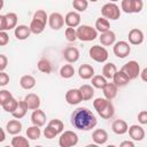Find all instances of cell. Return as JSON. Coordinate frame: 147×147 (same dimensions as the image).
Wrapping results in <instances>:
<instances>
[{"label":"cell","instance_id":"obj_1","mask_svg":"<svg viewBox=\"0 0 147 147\" xmlns=\"http://www.w3.org/2000/svg\"><path fill=\"white\" fill-rule=\"evenodd\" d=\"M71 125L80 131H90L95 127L98 119L95 115L86 107H78L76 108L70 116Z\"/></svg>","mask_w":147,"mask_h":147},{"label":"cell","instance_id":"obj_2","mask_svg":"<svg viewBox=\"0 0 147 147\" xmlns=\"http://www.w3.org/2000/svg\"><path fill=\"white\" fill-rule=\"evenodd\" d=\"M77 37L80 41H92L98 37V31L95 28H92L91 25H79L77 29Z\"/></svg>","mask_w":147,"mask_h":147},{"label":"cell","instance_id":"obj_3","mask_svg":"<svg viewBox=\"0 0 147 147\" xmlns=\"http://www.w3.org/2000/svg\"><path fill=\"white\" fill-rule=\"evenodd\" d=\"M88 55H90V57L93 60V61H95V62H98V63H103V62H106L107 60H108V51L106 49V47L105 46H100V45H94V46H92L91 48H90V51H88Z\"/></svg>","mask_w":147,"mask_h":147},{"label":"cell","instance_id":"obj_4","mask_svg":"<svg viewBox=\"0 0 147 147\" xmlns=\"http://www.w3.org/2000/svg\"><path fill=\"white\" fill-rule=\"evenodd\" d=\"M101 15L108 20L116 21L121 16V9L115 2H108L105 3L101 8Z\"/></svg>","mask_w":147,"mask_h":147},{"label":"cell","instance_id":"obj_5","mask_svg":"<svg viewBox=\"0 0 147 147\" xmlns=\"http://www.w3.org/2000/svg\"><path fill=\"white\" fill-rule=\"evenodd\" d=\"M17 26V15L15 13H7L0 15V31H7Z\"/></svg>","mask_w":147,"mask_h":147},{"label":"cell","instance_id":"obj_6","mask_svg":"<svg viewBox=\"0 0 147 147\" xmlns=\"http://www.w3.org/2000/svg\"><path fill=\"white\" fill-rule=\"evenodd\" d=\"M78 144V136L76 132L67 130L61 133L59 138V145L61 147H72Z\"/></svg>","mask_w":147,"mask_h":147},{"label":"cell","instance_id":"obj_7","mask_svg":"<svg viewBox=\"0 0 147 147\" xmlns=\"http://www.w3.org/2000/svg\"><path fill=\"white\" fill-rule=\"evenodd\" d=\"M113 52H114V54H115L118 59H124V57H126V56L130 54V52H131L130 42L124 41V40L116 41V42L113 45Z\"/></svg>","mask_w":147,"mask_h":147},{"label":"cell","instance_id":"obj_8","mask_svg":"<svg viewBox=\"0 0 147 147\" xmlns=\"http://www.w3.org/2000/svg\"><path fill=\"white\" fill-rule=\"evenodd\" d=\"M122 71H124L129 78L132 80V79H136L138 78V76H140V65L137 61L132 60V61H129L126 62L122 68H121Z\"/></svg>","mask_w":147,"mask_h":147},{"label":"cell","instance_id":"obj_9","mask_svg":"<svg viewBox=\"0 0 147 147\" xmlns=\"http://www.w3.org/2000/svg\"><path fill=\"white\" fill-rule=\"evenodd\" d=\"M65 24L64 22V17L62 16V14L54 11L48 16V25L52 30H60L63 28V25Z\"/></svg>","mask_w":147,"mask_h":147},{"label":"cell","instance_id":"obj_10","mask_svg":"<svg viewBox=\"0 0 147 147\" xmlns=\"http://www.w3.org/2000/svg\"><path fill=\"white\" fill-rule=\"evenodd\" d=\"M65 101L71 106H76V105L80 103L83 101V98H82V93H80L79 88L68 90L65 93Z\"/></svg>","mask_w":147,"mask_h":147},{"label":"cell","instance_id":"obj_11","mask_svg":"<svg viewBox=\"0 0 147 147\" xmlns=\"http://www.w3.org/2000/svg\"><path fill=\"white\" fill-rule=\"evenodd\" d=\"M127 132L133 141H141L145 138V130L142 129V126L138 124H132L131 126H129Z\"/></svg>","mask_w":147,"mask_h":147},{"label":"cell","instance_id":"obj_12","mask_svg":"<svg viewBox=\"0 0 147 147\" xmlns=\"http://www.w3.org/2000/svg\"><path fill=\"white\" fill-rule=\"evenodd\" d=\"M127 39H129V42L131 45L138 46V45H140V44L144 42V32L140 29H137V28L131 29L129 31Z\"/></svg>","mask_w":147,"mask_h":147},{"label":"cell","instance_id":"obj_13","mask_svg":"<svg viewBox=\"0 0 147 147\" xmlns=\"http://www.w3.org/2000/svg\"><path fill=\"white\" fill-rule=\"evenodd\" d=\"M79 51L78 48L74 47V46H69L67 48H64L63 51V59L68 62V63H75L79 60Z\"/></svg>","mask_w":147,"mask_h":147},{"label":"cell","instance_id":"obj_14","mask_svg":"<svg viewBox=\"0 0 147 147\" xmlns=\"http://www.w3.org/2000/svg\"><path fill=\"white\" fill-rule=\"evenodd\" d=\"M64 22H65L67 26L78 28L80 25V14L78 11H76V10L67 13V15L64 16Z\"/></svg>","mask_w":147,"mask_h":147},{"label":"cell","instance_id":"obj_15","mask_svg":"<svg viewBox=\"0 0 147 147\" xmlns=\"http://www.w3.org/2000/svg\"><path fill=\"white\" fill-rule=\"evenodd\" d=\"M23 100H24L26 107L29 108V110L38 109L40 107V103H41L39 95H37L36 93H29V94H26Z\"/></svg>","mask_w":147,"mask_h":147},{"label":"cell","instance_id":"obj_16","mask_svg":"<svg viewBox=\"0 0 147 147\" xmlns=\"http://www.w3.org/2000/svg\"><path fill=\"white\" fill-rule=\"evenodd\" d=\"M99 40H100V44L102 46H113L116 42V34L114 31L108 30L106 32L100 33Z\"/></svg>","mask_w":147,"mask_h":147},{"label":"cell","instance_id":"obj_17","mask_svg":"<svg viewBox=\"0 0 147 147\" xmlns=\"http://www.w3.org/2000/svg\"><path fill=\"white\" fill-rule=\"evenodd\" d=\"M92 139L95 145H105L108 141V133L103 129H96L92 132Z\"/></svg>","mask_w":147,"mask_h":147},{"label":"cell","instance_id":"obj_18","mask_svg":"<svg viewBox=\"0 0 147 147\" xmlns=\"http://www.w3.org/2000/svg\"><path fill=\"white\" fill-rule=\"evenodd\" d=\"M111 130H113V132L115 134L122 136V134H125L127 132L129 125H127V123L124 119H116L111 124Z\"/></svg>","mask_w":147,"mask_h":147},{"label":"cell","instance_id":"obj_19","mask_svg":"<svg viewBox=\"0 0 147 147\" xmlns=\"http://www.w3.org/2000/svg\"><path fill=\"white\" fill-rule=\"evenodd\" d=\"M14 34H15L16 39H18V40H25V39H28V38L30 37V34H31L30 26L24 25V24L17 25V26L14 29Z\"/></svg>","mask_w":147,"mask_h":147},{"label":"cell","instance_id":"obj_20","mask_svg":"<svg viewBox=\"0 0 147 147\" xmlns=\"http://www.w3.org/2000/svg\"><path fill=\"white\" fill-rule=\"evenodd\" d=\"M31 122H32V124L38 125L40 127L44 126L46 123V114L42 110H40L39 108L34 109L31 114Z\"/></svg>","mask_w":147,"mask_h":147},{"label":"cell","instance_id":"obj_21","mask_svg":"<svg viewBox=\"0 0 147 147\" xmlns=\"http://www.w3.org/2000/svg\"><path fill=\"white\" fill-rule=\"evenodd\" d=\"M111 80H113L118 87H124V86H126V85L129 84V82H130L131 79L129 78V76H127L124 71H122V70H117L116 74L114 75V77H113Z\"/></svg>","mask_w":147,"mask_h":147},{"label":"cell","instance_id":"obj_22","mask_svg":"<svg viewBox=\"0 0 147 147\" xmlns=\"http://www.w3.org/2000/svg\"><path fill=\"white\" fill-rule=\"evenodd\" d=\"M6 130L9 134H13V136H16L21 131H22V123L20 122V119L17 118H14V119H10L7 122L6 124Z\"/></svg>","mask_w":147,"mask_h":147},{"label":"cell","instance_id":"obj_23","mask_svg":"<svg viewBox=\"0 0 147 147\" xmlns=\"http://www.w3.org/2000/svg\"><path fill=\"white\" fill-rule=\"evenodd\" d=\"M78 75L82 79H91L93 76H94V68L91 65V64H82L79 68H78Z\"/></svg>","mask_w":147,"mask_h":147},{"label":"cell","instance_id":"obj_24","mask_svg":"<svg viewBox=\"0 0 147 147\" xmlns=\"http://www.w3.org/2000/svg\"><path fill=\"white\" fill-rule=\"evenodd\" d=\"M102 91H103V95H105V98H107L108 100H113V99H115L116 95H117L118 86H117L114 82H111V83H107V84L105 85V87L102 88Z\"/></svg>","mask_w":147,"mask_h":147},{"label":"cell","instance_id":"obj_25","mask_svg":"<svg viewBox=\"0 0 147 147\" xmlns=\"http://www.w3.org/2000/svg\"><path fill=\"white\" fill-rule=\"evenodd\" d=\"M20 86L26 91L32 90L36 86V78L31 75H24L20 79Z\"/></svg>","mask_w":147,"mask_h":147},{"label":"cell","instance_id":"obj_26","mask_svg":"<svg viewBox=\"0 0 147 147\" xmlns=\"http://www.w3.org/2000/svg\"><path fill=\"white\" fill-rule=\"evenodd\" d=\"M30 30H31V33L33 34H40L44 32L45 28H46V23L40 21V20H37V18H32L31 23H30Z\"/></svg>","mask_w":147,"mask_h":147},{"label":"cell","instance_id":"obj_27","mask_svg":"<svg viewBox=\"0 0 147 147\" xmlns=\"http://www.w3.org/2000/svg\"><path fill=\"white\" fill-rule=\"evenodd\" d=\"M79 91L82 93L83 101H88L94 96V87L88 84H84L79 87Z\"/></svg>","mask_w":147,"mask_h":147},{"label":"cell","instance_id":"obj_28","mask_svg":"<svg viewBox=\"0 0 147 147\" xmlns=\"http://www.w3.org/2000/svg\"><path fill=\"white\" fill-rule=\"evenodd\" d=\"M28 110H29V108L26 107L24 100L18 101V106H17V108L11 113V116H13L14 118L21 119V118H23V117L26 115V111H28Z\"/></svg>","mask_w":147,"mask_h":147},{"label":"cell","instance_id":"obj_29","mask_svg":"<svg viewBox=\"0 0 147 147\" xmlns=\"http://www.w3.org/2000/svg\"><path fill=\"white\" fill-rule=\"evenodd\" d=\"M98 32L102 33V32H106L108 30H110V23H109V20L106 18V17H99L96 21H95V26Z\"/></svg>","mask_w":147,"mask_h":147},{"label":"cell","instance_id":"obj_30","mask_svg":"<svg viewBox=\"0 0 147 147\" xmlns=\"http://www.w3.org/2000/svg\"><path fill=\"white\" fill-rule=\"evenodd\" d=\"M116 71H117V68L113 62H108L102 67V75L107 79H113V77L116 74Z\"/></svg>","mask_w":147,"mask_h":147},{"label":"cell","instance_id":"obj_31","mask_svg":"<svg viewBox=\"0 0 147 147\" xmlns=\"http://www.w3.org/2000/svg\"><path fill=\"white\" fill-rule=\"evenodd\" d=\"M114 114H115V107H114V105H113V102H111V100L108 102V105L98 114L101 118H103V119H109V118H111L113 116H114Z\"/></svg>","mask_w":147,"mask_h":147},{"label":"cell","instance_id":"obj_32","mask_svg":"<svg viewBox=\"0 0 147 147\" xmlns=\"http://www.w3.org/2000/svg\"><path fill=\"white\" fill-rule=\"evenodd\" d=\"M41 136V131H40V126L32 124L31 126H29L26 129V137L30 140H38Z\"/></svg>","mask_w":147,"mask_h":147},{"label":"cell","instance_id":"obj_33","mask_svg":"<svg viewBox=\"0 0 147 147\" xmlns=\"http://www.w3.org/2000/svg\"><path fill=\"white\" fill-rule=\"evenodd\" d=\"M91 83H92V86L94 88H100L102 90L105 87V85L108 83L107 82V78L103 76V75H94L92 78H91Z\"/></svg>","mask_w":147,"mask_h":147},{"label":"cell","instance_id":"obj_34","mask_svg":"<svg viewBox=\"0 0 147 147\" xmlns=\"http://www.w3.org/2000/svg\"><path fill=\"white\" fill-rule=\"evenodd\" d=\"M37 68L42 74H51L52 72V63L47 59H40L37 63Z\"/></svg>","mask_w":147,"mask_h":147},{"label":"cell","instance_id":"obj_35","mask_svg":"<svg viewBox=\"0 0 147 147\" xmlns=\"http://www.w3.org/2000/svg\"><path fill=\"white\" fill-rule=\"evenodd\" d=\"M74 75H75V68H74L72 64L68 63V64H64V65L61 67V69H60V76H61L62 78L69 79V78H71Z\"/></svg>","mask_w":147,"mask_h":147},{"label":"cell","instance_id":"obj_36","mask_svg":"<svg viewBox=\"0 0 147 147\" xmlns=\"http://www.w3.org/2000/svg\"><path fill=\"white\" fill-rule=\"evenodd\" d=\"M11 146L13 147H29L30 146V142L29 140L23 137V136H15L13 139H11Z\"/></svg>","mask_w":147,"mask_h":147},{"label":"cell","instance_id":"obj_37","mask_svg":"<svg viewBox=\"0 0 147 147\" xmlns=\"http://www.w3.org/2000/svg\"><path fill=\"white\" fill-rule=\"evenodd\" d=\"M17 106H18V101L13 96V98H10L8 101H6L5 103H2L1 105V107H2V109L5 110V111H7V113H13L16 108H17Z\"/></svg>","mask_w":147,"mask_h":147},{"label":"cell","instance_id":"obj_38","mask_svg":"<svg viewBox=\"0 0 147 147\" xmlns=\"http://www.w3.org/2000/svg\"><path fill=\"white\" fill-rule=\"evenodd\" d=\"M72 7L78 13H84L88 7V0H72Z\"/></svg>","mask_w":147,"mask_h":147},{"label":"cell","instance_id":"obj_39","mask_svg":"<svg viewBox=\"0 0 147 147\" xmlns=\"http://www.w3.org/2000/svg\"><path fill=\"white\" fill-rule=\"evenodd\" d=\"M109 101H110V100H108L107 98H96V99H94V101H93V107H94V109L96 110V113L99 114V113L108 105Z\"/></svg>","mask_w":147,"mask_h":147},{"label":"cell","instance_id":"obj_40","mask_svg":"<svg viewBox=\"0 0 147 147\" xmlns=\"http://www.w3.org/2000/svg\"><path fill=\"white\" fill-rule=\"evenodd\" d=\"M64 36H65V39L68 41H70V42H74V41H76L78 39V37H77V30L75 28H70V26H68L64 30Z\"/></svg>","mask_w":147,"mask_h":147},{"label":"cell","instance_id":"obj_41","mask_svg":"<svg viewBox=\"0 0 147 147\" xmlns=\"http://www.w3.org/2000/svg\"><path fill=\"white\" fill-rule=\"evenodd\" d=\"M48 125H51L52 127H54V129L57 131V133H59V134L63 132V129H64V124H63V122H62L61 119H59V118H54V119H51V121L48 122Z\"/></svg>","mask_w":147,"mask_h":147},{"label":"cell","instance_id":"obj_42","mask_svg":"<svg viewBox=\"0 0 147 147\" xmlns=\"http://www.w3.org/2000/svg\"><path fill=\"white\" fill-rule=\"evenodd\" d=\"M57 134H59L57 131H56L54 127H52L51 125H48V124H47V126L44 129V137H45L46 139H54Z\"/></svg>","mask_w":147,"mask_h":147},{"label":"cell","instance_id":"obj_43","mask_svg":"<svg viewBox=\"0 0 147 147\" xmlns=\"http://www.w3.org/2000/svg\"><path fill=\"white\" fill-rule=\"evenodd\" d=\"M32 18H37V20H40V21H42V22H45V23H48V15H47V13H46L45 10H42V9H38L37 11H34Z\"/></svg>","mask_w":147,"mask_h":147},{"label":"cell","instance_id":"obj_44","mask_svg":"<svg viewBox=\"0 0 147 147\" xmlns=\"http://www.w3.org/2000/svg\"><path fill=\"white\" fill-rule=\"evenodd\" d=\"M121 9L126 14H133L132 13V1L131 0H122L121 1Z\"/></svg>","mask_w":147,"mask_h":147},{"label":"cell","instance_id":"obj_45","mask_svg":"<svg viewBox=\"0 0 147 147\" xmlns=\"http://www.w3.org/2000/svg\"><path fill=\"white\" fill-rule=\"evenodd\" d=\"M132 1V13L138 14L144 8V1L142 0H131Z\"/></svg>","mask_w":147,"mask_h":147},{"label":"cell","instance_id":"obj_46","mask_svg":"<svg viewBox=\"0 0 147 147\" xmlns=\"http://www.w3.org/2000/svg\"><path fill=\"white\" fill-rule=\"evenodd\" d=\"M10 98H13V94H11L8 90H1V91H0V105L5 103V102L8 101Z\"/></svg>","mask_w":147,"mask_h":147},{"label":"cell","instance_id":"obj_47","mask_svg":"<svg viewBox=\"0 0 147 147\" xmlns=\"http://www.w3.org/2000/svg\"><path fill=\"white\" fill-rule=\"evenodd\" d=\"M9 41V36L6 31H0V46H6Z\"/></svg>","mask_w":147,"mask_h":147},{"label":"cell","instance_id":"obj_48","mask_svg":"<svg viewBox=\"0 0 147 147\" xmlns=\"http://www.w3.org/2000/svg\"><path fill=\"white\" fill-rule=\"evenodd\" d=\"M138 122L142 125L147 124V110H141L138 114Z\"/></svg>","mask_w":147,"mask_h":147},{"label":"cell","instance_id":"obj_49","mask_svg":"<svg viewBox=\"0 0 147 147\" xmlns=\"http://www.w3.org/2000/svg\"><path fill=\"white\" fill-rule=\"evenodd\" d=\"M9 83V76L5 71H0V86H6Z\"/></svg>","mask_w":147,"mask_h":147},{"label":"cell","instance_id":"obj_50","mask_svg":"<svg viewBox=\"0 0 147 147\" xmlns=\"http://www.w3.org/2000/svg\"><path fill=\"white\" fill-rule=\"evenodd\" d=\"M8 64V59L5 54H0V71H5Z\"/></svg>","mask_w":147,"mask_h":147},{"label":"cell","instance_id":"obj_51","mask_svg":"<svg viewBox=\"0 0 147 147\" xmlns=\"http://www.w3.org/2000/svg\"><path fill=\"white\" fill-rule=\"evenodd\" d=\"M121 147H134V142L133 141H130V140H125V141H122L119 144Z\"/></svg>","mask_w":147,"mask_h":147},{"label":"cell","instance_id":"obj_52","mask_svg":"<svg viewBox=\"0 0 147 147\" xmlns=\"http://www.w3.org/2000/svg\"><path fill=\"white\" fill-rule=\"evenodd\" d=\"M140 78H141L145 83H147V68H145V69H142V70L140 71Z\"/></svg>","mask_w":147,"mask_h":147},{"label":"cell","instance_id":"obj_53","mask_svg":"<svg viewBox=\"0 0 147 147\" xmlns=\"http://www.w3.org/2000/svg\"><path fill=\"white\" fill-rule=\"evenodd\" d=\"M5 139H6V133H5V130L2 129V130H1V138H0V142L5 141Z\"/></svg>","mask_w":147,"mask_h":147},{"label":"cell","instance_id":"obj_54","mask_svg":"<svg viewBox=\"0 0 147 147\" xmlns=\"http://www.w3.org/2000/svg\"><path fill=\"white\" fill-rule=\"evenodd\" d=\"M116 1H119V0H109V2H116Z\"/></svg>","mask_w":147,"mask_h":147},{"label":"cell","instance_id":"obj_55","mask_svg":"<svg viewBox=\"0 0 147 147\" xmlns=\"http://www.w3.org/2000/svg\"><path fill=\"white\" fill-rule=\"evenodd\" d=\"M88 1H91V2H96L98 0H88Z\"/></svg>","mask_w":147,"mask_h":147}]
</instances>
